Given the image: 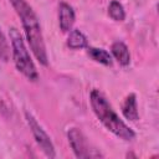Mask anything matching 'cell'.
<instances>
[{
	"label": "cell",
	"mask_w": 159,
	"mask_h": 159,
	"mask_svg": "<svg viewBox=\"0 0 159 159\" xmlns=\"http://www.w3.org/2000/svg\"><path fill=\"white\" fill-rule=\"evenodd\" d=\"M9 1L11 2L12 7L15 9L17 16L21 20V24L32 53L42 66H47L48 65L47 52H46V46H45L41 25L37 15L35 14L34 9L29 5L26 0H9Z\"/></svg>",
	"instance_id": "1"
},
{
	"label": "cell",
	"mask_w": 159,
	"mask_h": 159,
	"mask_svg": "<svg viewBox=\"0 0 159 159\" xmlns=\"http://www.w3.org/2000/svg\"><path fill=\"white\" fill-rule=\"evenodd\" d=\"M89 102L96 117L109 132H112L114 135L127 142L133 140L135 138L134 130L119 118V116L114 112V109L112 108L107 98L98 89L91 91Z\"/></svg>",
	"instance_id": "2"
},
{
	"label": "cell",
	"mask_w": 159,
	"mask_h": 159,
	"mask_svg": "<svg viewBox=\"0 0 159 159\" xmlns=\"http://www.w3.org/2000/svg\"><path fill=\"white\" fill-rule=\"evenodd\" d=\"M9 36L11 41V53L15 67L21 72L29 81L36 82L39 80V72L29 53V50L24 42V39L16 27H10Z\"/></svg>",
	"instance_id": "3"
},
{
	"label": "cell",
	"mask_w": 159,
	"mask_h": 159,
	"mask_svg": "<svg viewBox=\"0 0 159 159\" xmlns=\"http://www.w3.org/2000/svg\"><path fill=\"white\" fill-rule=\"evenodd\" d=\"M25 118H26V122L30 127V130H31L37 145L40 147V149L43 152V154L46 157L55 158L56 157L55 147H53V143H52L51 138L48 137V134L45 132V129L40 125V123L36 120V118L30 112H25Z\"/></svg>",
	"instance_id": "4"
},
{
	"label": "cell",
	"mask_w": 159,
	"mask_h": 159,
	"mask_svg": "<svg viewBox=\"0 0 159 159\" xmlns=\"http://www.w3.org/2000/svg\"><path fill=\"white\" fill-rule=\"evenodd\" d=\"M67 138H68V143H70V145H71V148H72V150L77 158L86 159V158L92 157L88 142L80 129H77V128L68 129Z\"/></svg>",
	"instance_id": "5"
},
{
	"label": "cell",
	"mask_w": 159,
	"mask_h": 159,
	"mask_svg": "<svg viewBox=\"0 0 159 159\" xmlns=\"http://www.w3.org/2000/svg\"><path fill=\"white\" fill-rule=\"evenodd\" d=\"M75 10L67 2H60L58 5V24L62 32L71 31L75 24Z\"/></svg>",
	"instance_id": "6"
},
{
	"label": "cell",
	"mask_w": 159,
	"mask_h": 159,
	"mask_svg": "<svg viewBox=\"0 0 159 159\" xmlns=\"http://www.w3.org/2000/svg\"><path fill=\"white\" fill-rule=\"evenodd\" d=\"M122 113L125 117V119L137 122L139 119L138 113V106H137V97L134 93H130L125 97L123 104H122Z\"/></svg>",
	"instance_id": "7"
},
{
	"label": "cell",
	"mask_w": 159,
	"mask_h": 159,
	"mask_svg": "<svg viewBox=\"0 0 159 159\" xmlns=\"http://www.w3.org/2000/svg\"><path fill=\"white\" fill-rule=\"evenodd\" d=\"M113 57L120 66H128L130 63V53L127 45L123 41H114L111 47Z\"/></svg>",
	"instance_id": "8"
},
{
	"label": "cell",
	"mask_w": 159,
	"mask_h": 159,
	"mask_svg": "<svg viewBox=\"0 0 159 159\" xmlns=\"http://www.w3.org/2000/svg\"><path fill=\"white\" fill-rule=\"evenodd\" d=\"M67 46L72 50H81L88 47V40L82 31L75 29L70 31V35L67 37Z\"/></svg>",
	"instance_id": "9"
},
{
	"label": "cell",
	"mask_w": 159,
	"mask_h": 159,
	"mask_svg": "<svg viewBox=\"0 0 159 159\" xmlns=\"http://www.w3.org/2000/svg\"><path fill=\"white\" fill-rule=\"evenodd\" d=\"M87 52L89 55V57L98 62L102 63L104 66H111L112 65V56L108 51H106L104 48H97V47H87Z\"/></svg>",
	"instance_id": "10"
},
{
	"label": "cell",
	"mask_w": 159,
	"mask_h": 159,
	"mask_svg": "<svg viewBox=\"0 0 159 159\" xmlns=\"http://www.w3.org/2000/svg\"><path fill=\"white\" fill-rule=\"evenodd\" d=\"M108 15L114 21H123L125 19V11L123 5L117 0H112L108 5Z\"/></svg>",
	"instance_id": "11"
},
{
	"label": "cell",
	"mask_w": 159,
	"mask_h": 159,
	"mask_svg": "<svg viewBox=\"0 0 159 159\" xmlns=\"http://www.w3.org/2000/svg\"><path fill=\"white\" fill-rule=\"evenodd\" d=\"M10 51L11 50H10V46H9L7 41H6V39H5L4 34L0 31V60L4 61V62L9 61V58H10Z\"/></svg>",
	"instance_id": "12"
}]
</instances>
